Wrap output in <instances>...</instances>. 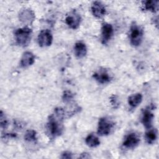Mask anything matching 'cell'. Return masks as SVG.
Instances as JSON below:
<instances>
[{"label": "cell", "instance_id": "6da1fadb", "mask_svg": "<svg viewBox=\"0 0 159 159\" xmlns=\"http://www.w3.org/2000/svg\"><path fill=\"white\" fill-rule=\"evenodd\" d=\"M65 115L64 110L61 107H58L54 110L53 114L49 116L47 129L51 137L55 138L62 134L63 130V120Z\"/></svg>", "mask_w": 159, "mask_h": 159}, {"label": "cell", "instance_id": "7a4b0ae2", "mask_svg": "<svg viewBox=\"0 0 159 159\" xmlns=\"http://www.w3.org/2000/svg\"><path fill=\"white\" fill-rule=\"evenodd\" d=\"M32 30L29 27L18 29L15 32V39L16 43L21 47L27 46L31 40Z\"/></svg>", "mask_w": 159, "mask_h": 159}, {"label": "cell", "instance_id": "3957f363", "mask_svg": "<svg viewBox=\"0 0 159 159\" xmlns=\"http://www.w3.org/2000/svg\"><path fill=\"white\" fill-rule=\"evenodd\" d=\"M143 30L142 27L135 24H133L130 29L129 38L131 44L133 46H139L143 39Z\"/></svg>", "mask_w": 159, "mask_h": 159}, {"label": "cell", "instance_id": "277c9868", "mask_svg": "<svg viewBox=\"0 0 159 159\" xmlns=\"http://www.w3.org/2000/svg\"><path fill=\"white\" fill-rule=\"evenodd\" d=\"M112 122L106 117H102L99 120L98 127V134L101 136L109 134L112 129Z\"/></svg>", "mask_w": 159, "mask_h": 159}, {"label": "cell", "instance_id": "5b68a950", "mask_svg": "<svg viewBox=\"0 0 159 159\" xmlns=\"http://www.w3.org/2000/svg\"><path fill=\"white\" fill-rule=\"evenodd\" d=\"M38 43L40 47H47L52 44L53 36L48 29L42 30L38 35Z\"/></svg>", "mask_w": 159, "mask_h": 159}, {"label": "cell", "instance_id": "8992f818", "mask_svg": "<svg viewBox=\"0 0 159 159\" xmlns=\"http://www.w3.org/2000/svg\"><path fill=\"white\" fill-rule=\"evenodd\" d=\"M81 16L76 12H72L65 18L66 24L73 29H76L81 23Z\"/></svg>", "mask_w": 159, "mask_h": 159}, {"label": "cell", "instance_id": "52a82bcc", "mask_svg": "<svg viewBox=\"0 0 159 159\" xmlns=\"http://www.w3.org/2000/svg\"><path fill=\"white\" fill-rule=\"evenodd\" d=\"M140 142V138L135 133H130L127 135L123 142V146L127 148H134Z\"/></svg>", "mask_w": 159, "mask_h": 159}, {"label": "cell", "instance_id": "ba28073f", "mask_svg": "<svg viewBox=\"0 0 159 159\" xmlns=\"http://www.w3.org/2000/svg\"><path fill=\"white\" fill-rule=\"evenodd\" d=\"M93 78L99 83L104 84L109 82L111 80V77L107 71L106 70L101 68L96 71L93 75Z\"/></svg>", "mask_w": 159, "mask_h": 159}, {"label": "cell", "instance_id": "9c48e42d", "mask_svg": "<svg viewBox=\"0 0 159 159\" xmlns=\"http://www.w3.org/2000/svg\"><path fill=\"white\" fill-rule=\"evenodd\" d=\"M113 34V28L111 24L108 23L103 24L102 26L101 35H102V42L104 44L107 43Z\"/></svg>", "mask_w": 159, "mask_h": 159}, {"label": "cell", "instance_id": "30bf717a", "mask_svg": "<svg viewBox=\"0 0 159 159\" xmlns=\"http://www.w3.org/2000/svg\"><path fill=\"white\" fill-rule=\"evenodd\" d=\"M91 11L96 17L101 18L106 14V8L101 2L94 1L91 6Z\"/></svg>", "mask_w": 159, "mask_h": 159}, {"label": "cell", "instance_id": "8fae6325", "mask_svg": "<svg viewBox=\"0 0 159 159\" xmlns=\"http://www.w3.org/2000/svg\"><path fill=\"white\" fill-rule=\"evenodd\" d=\"M154 116L150 110L148 109H145L142 113V122L143 125L147 129H150L152 125V121Z\"/></svg>", "mask_w": 159, "mask_h": 159}, {"label": "cell", "instance_id": "7c38bea8", "mask_svg": "<svg viewBox=\"0 0 159 159\" xmlns=\"http://www.w3.org/2000/svg\"><path fill=\"white\" fill-rule=\"evenodd\" d=\"M35 19V15L30 9H24L19 14V19L24 24H32Z\"/></svg>", "mask_w": 159, "mask_h": 159}, {"label": "cell", "instance_id": "4fadbf2b", "mask_svg": "<svg viewBox=\"0 0 159 159\" xmlns=\"http://www.w3.org/2000/svg\"><path fill=\"white\" fill-rule=\"evenodd\" d=\"M35 61L34 55L30 52H25L24 53L21 60H20V66L22 67H27L32 65Z\"/></svg>", "mask_w": 159, "mask_h": 159}, {"label": "cell", "instance_id": "5bb4252c", "mask_svg": "<svg viewBox=\"0 0 159 159\" xmlns=\"http://www.w3.org/2000/svg\"><path fill=\"white\" fill-rule=\"evenodd\" d=\"M74 52L76 57L78 58H81L84 57L87 52L86 45L81 42H76L74 47Z\"/></svg>", "mask_w": 159, "mask_h": 159}, {"label": "cell", "instance_id": "9a60e30c", "mask_svg": "<svg viewBox=\"0 0 159 159\" xmlns=\"http://www.w3.org/2000/svg\"><path fill=\"white\" fill-rule=\"evenodd\" d=\"M144 9L147 11H150L153 12H155L158 9V1L149 0L143 1Z\"/></svg>", "mask_w": 159, "mask_h": 159}, {"label": "cell", "instance_id": "2e32d148", "mask_svg": "<svg viewBox=\"0 0 159 159\" xmlns=\"http://www.w3.org/2000/svg\"><path fill=\"white\" fill-rule=\"evenodd\" d=\"M142 101V95L140 93H137L133 94L129 97L128 98V103L129 104L133 107H137Z\"/></svg>", "mask_w": 159, "mask_h": 159}, {"label": "cell", "instance_id": "e0dca14e", "mask_svg": "<svg viewBox=\"0 0 159 159\" xmlns=\"http://www.w3.org/2000/svg\"><path fill=\"white\" fill-rule=\"evenodd\" d=\"M86 143L90 147H96L100 144V141L99 139L94 135V134H89L86 139H85Z\"/></svg>", "mask_w": 159, "mask_h": 159}, {"label": "cell", "instance_id": "ac0fdd59", "mask_svg": "<svg viewBox=\"0 0 159 159\" xmlns=\"http://www.w3.org/2000/svg\"><path fill=\"white\" fill-rule=\"evenodd\" d=\"M157 138V131L156 129H149L145 134V139L148 144L153 143Z\"/></svg>", "mask_w": 159, "mask_h": 159}, {"label": "cell", "instance_id": "d6986e66", "mask_svg": "<svg viewBox=\"0 0 159 159\" xmlns=\"http://www.w3.org/2000/svg\"><path fill=\"white\" fill-rule=\"evenodd\" d=\"M25 140L27 142H35L37 140V133L34 130H27L24 135Z\"/></svg>", "mask_w": 159, "mask_h": 159}, {"label": "cell", "instance_id": "ffe728a7", "mask_svg": "<svg viewBox=\"0 0 159 159\" xmlns=\"http://www.w3.org/2000/svg\"><path fill=\"white\" fill-rule=\"evenodd\" d=\"M74 98V94L70 91H65L63 93L62 99L63 102H68L71 101Z\"/></svg>", "mask_w": 159, "mask_h": 159}, {"label": "cell", "instance_id": "44dd1931", "mask_svg": "<svg viewBox=\"0 0 159 159\" xmlns=\"http://www.w3.org/2000/svg\"><path fill=\"white\" fill-rule=\"evenodd\" d=\"M0 123H1V127L2 129L6 128L7 125V120L4 115L2 111H1V116H0Z\"/></svg>", "mask_w": 159, "mask_h": 159}, {"label": "cell", "instance_id": "7402d4cb", "mask_svg": "<svg viewBox=\"0 0 159 159\" xmlns=\"http://www.w3.org/2000/svg\"><path fill=\"white\" fill-rule=\"evenodd\" d=\"M61 158H72V154L69 152H65L61 154Z\"/></svg>", "mask_w": 159, "mask_h": 159}, {"label": "cell", "instance_id": "603a6c76", "mask_svg": "<svg viewBox=\"0 0 159 159\" xmlns=\"http://www.w3.org/2000/svg\"><path fill=\"white\" fill-rule=\"evenodd\" d=\"M111 103H112V105H114V106H116V105H117V106H119V104H118V100H117V96H114V95H113L111 98Z\"/></svg>", "mask_w": 159, "mask_h": 159}, {"label": "cell", "instance_id": "cb8c5ba5", "mask_svg": "<svg viewBox=\"0 0 159 159\" xmlns=\"http://www.w3.org/2000/svg\"><path fill=\"white\" fill-rule=\"evenodd\" d=\"M80 158H91V156L88 153H83L81 154V156H80Z\"/></svg>", "mask_w": 159, "mask_h": 159}]
</instances>
